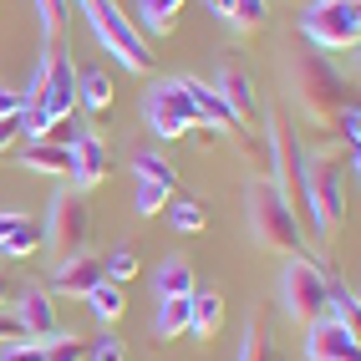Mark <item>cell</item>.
<instances>
[{"label":"cell","mask_w":361,"mask_h":361,"mask_svg":"<svg viewBox=\"0 0 361 361\" xmlns=\"http://www.w3.org/2000/svg\"><path fill=\"white\" fill-rule=\"evenodd\" d=\"M346 173H356V148H341V142L305 158V204L316 234H331L346 219Z\"/></svg>","instance_id":"6da1fadb"},{"label":"cell","mask_w":361,"mask_h":361,"mask_svg":"<svg viewBox=\"0 0 361 361\" xmlns=\"http://www.w3.org/2000/svg\"><path fill=\"white\" fill-rule=\"evenodd\" d=\"M250 229H255V239L270 255L310 259V245H305V229L295 219V209L285 204V194H280L270 178H255L250 183Z\"/></svg>","instance_id":"7a4b0ae2"},{"label":"cell","mask_w":361,"mask_h":361,"mask_svg":"<svg viewBox=\"0 0 361 361\" xmlns=\"http://www.w3.org/2000/svg\"><path fill=\"white\" fill-rule=\"evenodd\" d=\"M295 87H300L305 112L316 117L321 128H336V123H341V112L356 107V87H351L326 56H316V51L295 56Z\"/></svg>","instance_id":"3957f363"},{"label":"cell","mask_w":361,"mask_h":361,"mask_svg":"<svg viewBox=\"0 0 361 361\" xmlns=\"http://www.w3.org/2000/svg\"><path fill=\"white\" fill-rule=\"evenodd\" d=\"M87 20H92V31H97L102 51H107L112 61H123L128 71H137V77L158 66L148 36L137 31V20H133V16L117 11V0H87Z\"/></svg>","instance_id":"277c9868"},{"label":"cell","mask_w":361,"mask_h":361,"mask_svg":"<svg viewBox=\"0 0 361 361\" xmlns=\"http://www.w3.org/2000/svg\"><path fill=\"white\" fill-rule=\"evenodd\" d=\"M300 36L316 51H356L361 41V0H310L300 16Z\"/></svg>","instance_id":"5b68a950"},{"label":"cell","mask_w":361,"mask_h":361,"mask_svg":"<svg viewBox=\"0 0 361 361\" xmlns=\"http://www.w3.org/2000/svg\"><path fill=\"white\" fill-rule=\"evenodd\" d=\"M20 102H26L31 112H41V117H51V123H56V117H71V112H77V66H71V56L51 46Z\"/></svg>","instance_id":"8992f818"},{"label":"cell","mask_w":361,"mask_h":361,"mask_svg":"<svg viewBox=\"0 0 361 361\" xmlns=\"http://www.w3.org/2000/svg\"><path fill=\"white\" fill-rule=\"evenodd\" d=\"M41 224H46V245H51L61 259L87 255V245H92V204H87L82 188H61L51 199V219H41Z\"/></svg>","instance_id":"52a82bcc"},{"label":"cell","mask_w":361,"mask_h":361,"mask_svg":"<svg viewBox=\"0 0 361 361\" xmlns=\"http://www.w3.org/2000/svg\"><path fill=\"white\" fill-rule=\"evenodd\" d=\"M326 270L316 259H290L285 264V280H280V295H285V310H290V321L295 326H316V321H326L331 310H326Z\"/></svg>","instance_id":"ba28073f"},{"label":"cell","mask_w":361,"mask_h":361,"mask_svg":"<svg viewBox=\"0 0 361 361\" xmlns=\"http://www.w3.org/2000/svg\"><path fill=\"white\" fill-rule=\"evenodd\" d=\"M142 112H148V128H153L163 142H178L188 128L199 123V112H194V102L183 97V87H178V82H163L153 97L142 102Z\"/></svg>","instance_id":"9c48e42d"},{"label":"cell","mask_w":361,"mask_h":361,"mask_svg":"<svg viewBox=\"0 0 361 361\" xmlns=\"http://www.w3.org/2000/svg\"><path fill=\"white\" fill-rule=\"evenodd\" d=\"M214 92L224 97V107L234 112V123L239 128H259V87H255V77H250V66L245 61H224L219 66V77H214Z\"/></svg>","instance_id":"30bf717a"},{"label":"cell","mask_w":361,"mask_h":361,"mask_svg":"<svg viewBox=\"0 0 361 361\" xmlns=\"http://www.w3.org/2000/svg\"><path fill=\"white\" fill-rule=\"evenodd\" d=\"M305 356L310 361H361V341H356V331L341 326V321H316L305 331Z\"/></svg>","instance_id":"8fae6325"},{"label":"cell","mask_w":361,"mask_h":361,"mask_svg":"<svg viewBox=\"0 0 361 361\" xmlns=\"http://www.w3.org/2000/svg\"><path fill=\"white\" fill-rule=\"evenodd\" d=\"M16 321H20V331H26V341H51V336H61L56 300L46 290H20L16 295Z\"/></svg>","instance_id":"7c38bea8"},{"label":"cell","mask_w":361,"mask_h":361,"mask_svg":"<svg viewBox=\"0 0 361 361\" xmlns=\"http://www.w3.org/2000/svg\"><path fill=\"white\" fill-rule=\"evenodd\" d=\"M107 168H112V153H107V142L97 133H82L77 142H71V178H77L82 194H87L92 183L107 178Z\"/></svg>","instance_id":"4fadbf2b"},{"label":"cell","mask_w":361,"mask_h":361,"mask_svg":"<svg viewBox=\"0 0 361 361\" xmlns=\"http://www.w3.org/2000/svg\"><path fill=\"white\" fill-rule=\"evenodd\" d=\"M102 285V259L97 255H71V259H61L56 264V275H51V290L56 295H92Z\"/></svg>","instance_id":"5bb4252c"},{"label":"cell","mask_w":361,"mask_h":361,"mask_svg":"<svg viewBox=\"0 0 361 361\" xmlns=\"http://www.w3.org/2000/svg\"><path fill=\"white\" fill-rule=\"evenodd\" d=\"M178 87H183V97L194 102V112H199V123H209V128H224V133H234L239 123H234V112L224 107V97L214 87H204V82H188V77H178Z\"/></svg>","instance_id":"9a60e30c"},{"label":"cell","mask_w":361,"mask_h":361,"mask_svg":"<svg viewBox=\"0 0 361 361\" xmlns=\"http://www.w3.org/2000/svg\"><path fill=\"white\" fill-rule=\"evenodd\" d=\"M219 326H224V295L219 290H194V300H188V331L199 341H214Z\"/></svg>","instance_id":"2e32d148"},{"label":"cell","mask_w":361,"mask_h":361,"mask_svg":"<svg viewBox=\"0 0 361 361\" xmlns=\"http://www.w3.org/2000/svg\"><path fill=\"white\" fill-rule=\"evenodd\" d=\"M77 102L92 112V117H112V102H117V92L107 82V71L102 66H92V71H77Z\"/></svg>","instance_id":"e0dca14e"},{"label":"cell","mask_w":361,"mask_h":361,"mask_svg":"<svg viewBox=\"0 0 361 361\" xmlns=\"http://www.w3.org/2000/svg\"><path fill=\"white\" fill-rule=\"evenodd\" d=\"M20 168H31V173L71 178V148H56V142H26V153H20Z\"/></svg>","instance_id":"ac0fdd59"},{"label":"cell","mask_w":361,"mask_h":361,"mask_svg":"<svg viewBox=\"0 0 361 361\" xmlns=\"http://www.w3.org/2000/svg\"><path fill=\"white\" fill-rule=\"evenodd\" d=\"M163 209H168V224H173L178 234H204L209 229V204L194 199V194H173Z\"/></svg>","instance_id":"d6986e66"},{"label":"cell","mask_w":361,"mask_h":361,"mask_svg":"<svg viewBox=\"0 0 361 361\" xmlns=\"http://www.w3.org/2000/svg\"><path fill=\"white\" fill-rule=\"evenodd\" d=\"M188 300H194V295H163L158 300V316H153L158 341H178V336H188Z\"/></svg>","instance_id":"ffe728a7"},{"label":"cell","mask_w":361,"mask_h":361,"mask_svg":"<svg viewBox=\"0 0 361 361\" xmlns=\"http://www.w3.org/2000/svg\"><path fill=\"white\" fill-rule=\"evenodd\" d=\"M137 16H142V36H173V26H178V16H183V0H137Z\"/></svg>","instance_id":"44dd1931"},{"label":"cell","mask_w":361,"mask_h":361,"mask_svg":"<svg viewBox=\"0 0 361 361\" xmlns=\"http://www.w3.org/2000/svg\"><path fill=\"white\" fill-rule=\"evenodd\" d=\"M133 173H137V183H158V188H168V194H178V168L168 163L163 153H148V148H142V153L133 158Z\"/></svg>","instance_id":"7402d4cb"},{"label":"cell","mask_w":361,"mask_h":361,"mask_svg":"<svg viewBox=\"0 0 361 361\" xmlns=\"http://www.w3.org/2000/svg\"><path fill=\"white\" fill-rule=\"evenodd\" d=\"M87 305H92V316L102 321V331H107V326H117V321L128 316V295H123V285H112V280H102L97 290L87 295Z\"/></svg>","instance_id":"603a6c76"},{"label":"cell","mask_w":361,"mask_h":361,"mask_svg":"<svg viewBox=\"0 0 361 361\" xmlns=\"http://www.w3.org/2000/svg\"><path fill=\"white\" fill-rule=\"evenodd\" d=\"M41 245H46V224H41V219H20V224L11 229V239L0 245V255H6V259H31Z\"/></svg>","instance_id":"cb8c5ba5"},{"label":"cell","mask_w":361,"mask_h":361,"mask_svg":"<svg viewBox=\"0 0 361 361\" xmlns=\"http://www.w3.org/2000/svg\"><path fill=\"white\" fill-rule=\"evenodd\" d=\"M158 300L163 295H194L199 290V280H194V264H188V259H168L163 264V270H158Z\"/></svg>","instance_id":"d4e9b609"},{"label":"cell","mask_w":361,"mask_h":361,"mask_svg":"<svg viewBox=\"0 0 361 361\" xmlns=\"http://www.w3.org/2000/svg\"><path fill=\"white\" fill-rule=\"evenodd\" d=\"M264 16H270V6H264V0H229V26L239 31V36H255L259 26H264Z\"/></svg>","instance_id":"484cf974"},{"label":"cell","mask_w":361,"mask_h":361,"mask_svg":"<svg viewBox=\"0 0 361 361\" xmlns=\"http://www.w3.org/2000/svg\"><path fill=\"white\" fill-rule=\"evenodd\" d=\"M234 361H280L275 341L264 336V326H259V321H250V326H245V341H239V356H234Z\"/></svg>","instance_id":"4316f807"},{"label":"cell","mask_w":361,"mask_h":361,"mask_svg":"<svg viewBox=\"0 0 361 361\" xmlns=\"http://www.w3.org/2000/svg\"><path fill=\"white\" fill-rule=\"evenodd\" d=\"M137 275V250L133 245H123V250H112L107 259H102V280H112V285H123V280H133Z\"/></svg>","instance_id":"83f0119b"},{"label":"cell","mask_w":361,"mask_h":361,"mask_svg":"<svg viewBox=\"0 0 361 361\" xmlns=\"http://www.w3.org/2000/svg\"><path fill=\"white\" fill-rule=\"evenodd\" d=\"M87 361H128V346L117 331H102L97 341H87Z\"/></svg>","instance_id":"f1b7e54d"},{"label":"cell","mask_w":361,"mask_h":361,"mask_svg":"<svg viewBox=\"0 0 361 361\" xmlns=\"http://www.w3.org/2000/svg\"><path fill=\"white\" fill-rule=\"evenodd\" d=\"M46 346V361H87V341H77V336H51V341H41Z\"/></svg>","instance_id":"f546056e"},{"label":"cell","mask_w":361,"mask_h":361,"mask_svg":"<svg viewBox=\"0 0 361 361\" xmlns=\"http://www.w3.org/2000/svg\"><path fill=\"white\" fill-rule=\"evenodd\" d=\"M82 133H87V128L77 123V117H56V123L46 128V137H41V142H56V148H71V142H77Z\"/></svg>","instance_id":"4dcf8cb0"},{"label":"cell","mask_w":361,"mask_h":361,"mask_svg":"<svg viewBox=\"0 0 361 361\" xmlns=\"http://www.w3.org/2000/svg\"><path fill=\"white\" fill-rule=\"evenodd\" d=\"M0 361H46V346L41 341H11Z\"/></svg>","instance_id":"1f68e13d"},{"label":"cell","mask_w":361,"mask_h":361,"mask_svg":"<svg viewBox=\"0 0 361 361\" xmlns=\"http://www.w3.org/2000/svg\"><path fill=\"white\" fill-rule=\"evenodd\" d=\"M16 137H26V133H20V112L0 117V153H6V148H16Z\"/></svg>","instance_id":"d6a6232c"},{"label":"cell","mask_w":361,"mask_h":361,"mask_svg":"<svg viewBox=\"0 0 361 361\" xmlns=\"http://www.w3.org/2000/svg\"><path fill=\"white\" fill-rule=\"evenodd\" d=\"M0 341H6V346L11 341H26V331H20V321L11 316V310H0Z\"/></svg>","instance_id":"836d02e7"},{"label":"cell","mask_w":361,"mask_h":361,"mask_svg":"<svg viewBox=\"0 0 361 361\" xmlns=\"http://www.w3.org/2000/svg\"><path fill=\"white\" fill-rule=\"evenodd\" d=\"M16 295H20V280H16V275L6 270V264H0V310H6V305H11Z\"/></svg>","instance_id":"e575fe53"},{"label":"cell","mask_w":361,"mask_h":361,"mask_svg":"<svg viewBox=\"0 0 361 361\" xmlns=\"http://www.w3.org/2000/svg\"><path fill=\"white\" fill-rule=\"evenodd\" d=\"M20 107H26V102H20V92L0 82V117H11V112H20Z\"/></svg>","instance_id":"d590c367"},{"label":"cell","mask_w":361,"mask_h":361,"mask_svg":"<svg viewBox=\"0 0 361 361\" xmlns=\"http://www.w3.org/2000/svg\"><path fill=\"white\" fill-rule=\"evenodd\" d=\"M20 219H26V214H0V245H6V239H11V229H16Z\"/></svg>","instance_id":"8d00e7d4"},{"label":"cell","mask_w":361,"mask_h":361,"mask_svg":"<svg viewBox=\"0 0 361 361\" xmlns=\"http://www.w3.org/2000/svg\"><path fill=\"white\" fill-rule=\"evenodd\" d=\"M209 11H214V16L224 20V16H229V0H209Z\"/></svg>","instance_id":"74e56055"},{"label":"cell","mask_w":361,"mask_h":361,"mask_svg":"<svg viewBox=\"0 0 361 361\" xmlns=\"http://www.w3.org/2000/svg\"><path fill=\"white\" fill-rule=\"evenodd\" d=\"M82 6H87V0H82Z\"/></svg>","instance_id":"f35d334b"}]
</instances>
